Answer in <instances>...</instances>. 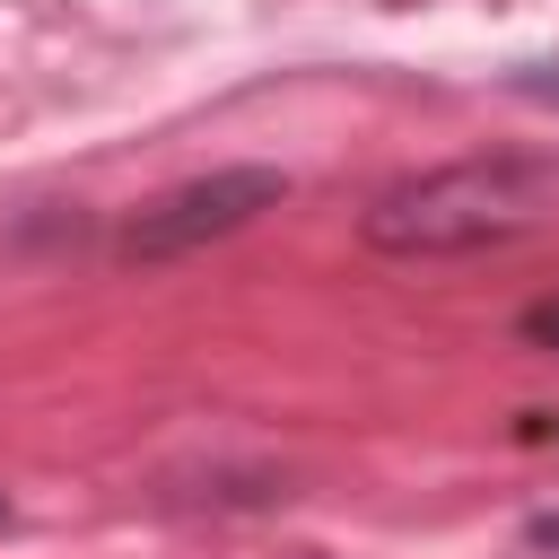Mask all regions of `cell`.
Here are the masks:
<instances>
[{"label":"cell","mask_w":559,"mask_h":559,"mask_svg":"<svg viewBox=\"0 0 559 559\" xmlns=\"http://www.w3.org/2000/svg\"><path fill=\"white\" fill-rule=\"evenodd\" d=\"M550 218H559V157L498 148V157H454V166H428V175L393 183L358 218V236L393 262H445V253L515 245Z\"/></svg>","instance_id":"obj_1"},{"label":"cell","mask_w":559,"mask_h":559,"mask_svg":"<svg viewBox=\"0 0 559 559\" xmlns=\"http://www.w3.org/2000/svg\"><path fill=\"white\" fill-rule=\"evenodd\" d=\"M280 201H288V175H280V166H210V175H183V183H166L157 201H140V210L122 218L114 253H122V262H183V253L253 227V218L280 210Z\"/></svg>","instance_id":"obj_2"},{"label":"cell","mask_w":559,"mask_h":559,"mask_svg":"<svg viewBox=\"0 0 559 559\" xmlns=\"http://www.w3.org/2000/svg\"><path fill=\"white\" fill-rule=\"evenodd\" d=\"M533 349H559V297H542V306H524V323H515Z\"/></svg>","instance_id":"obj_3"}]
</instances>
